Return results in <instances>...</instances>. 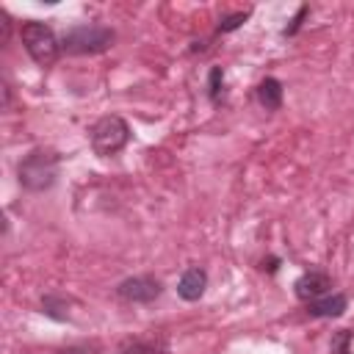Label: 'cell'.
Here are the masks:
<instances>
[{
  "label": "cell",
  "instance_id": "obj_12",
  "mask_svg": "<svg viewBox=\"0 0 354 354\" xmlns=\"http://www.w3.org/2000/svg\"><path fill=\"white\" fill-rule=\"evenodd\" d=\"M221 86H224V72H221L218 66H213V69H210V83H207L213 102H221V91H224Z\"/></svg>",
  "mask_w": 354,
  "mask_h": 354
},
{
  "label": "cell",
  "instance_id": "obj_6",
  "mask_svg": "<svg viewBox=\"0 0 354 354\" xmlns=\"http://www.w3.org/2000/svg\"><path fill=\"white\" fill-rule=\"evenodd\" d=\"M329 288H332V279H329V274H324V271H304L299 279H296V285H293V290H296V296L307 304V301H315V299H321V296H326L329 293Z\"/></svg>",
  "mask_w": 354,
  "mask_h": 354
},
{
  "label": "cell",
  "instance_id": "obj_8",
  "mask_svg": "<svg viewBox=\"0 0 354 354\" xmlns=\"http://www.w3.org/2000/svg\"><path fill=\"white\" fill-rule=\"evenodd\" d=\"M346 307H348V299L343 293H332V296L326 293L315 301H307V313L315 318H340L346 313Z\"/></svg>",
  "mask_w": 354,
  "mask_h": 354
},
{
  "label": "cell",
  "instance_id": "obj_7",
  "mask_svg": "<svg viewBox=\"0 0 354 354\" xmlns=\"http://www.w3.org/2000/svg\"><path fill=\"white\" fill-rule=\"evenodd\" d=\"M205 288H207V271H205L202 266L185 268L183 277H180V282H177V293H180V299H185V301L202 299Z\"/></svg>",
  "mask_w": 354,
  "mask_h": 354
},
{
  "label": "cell",
  "instance_id": "obj_17",
  "mask_svg": "<svg viewBox=\"0 0 354 354\" xmlns=\"http://www.w3.org/2000/svg\"><path fill=\"white\" fill-rule=\"evenodd\" d=\"M61 354H100V348H97V346H88V343H80V346H69V348H64Z\"/></svg>",
  "mask_w": 354,
  "mask_h": 354
},
{
  "label": "cell",
  "instance_id": "obj_14",
  "mask_svg": "<svg viewBox=\"0 0 354 354\" xmlns=\"http://www.w3.org/2000/svg\"><path fill=\"white\" fill-rule=\"evenodd\" d=\"M61 299H55V296H44L41 299V310L50 315V318H58V321H64L66 318V313H61Z\"/></svg>",
  "mask_w": 354,
  "mask_h": 354
},
{
  "label": "cell",
  "instance_id": "obj_5",
  "mask_svg": "<svg viewBox=\"0 0 354 354\" xmlns=\"http://www.w3.org/2000/svg\"><path fill=\"white\" fill-rule=\"evenodd\" d=\"M116 293H119V299H124V301L149 304V301H155V299L163 293V285H160V279L144 274V277H130V279L119 282Z\"/></svg>",
  "mask_w": 354,
  "mask_h": 354
},
{
  "label": "cell",
  "instance_id": "obj_10",
  "mask_svg": "<svg viewBox=\"0 0 354 354\" xmlns=\"http://www.w3.org/2000/svg\"><path fill=\"white\" fill-rule=\"evenodd\" d=\"M257 102L266 111H279L282 108V83L277 77H266L257 86Z\"/></svg>",
  "mask_w": 354,
  "mask_h": 354
},
{
  "label": "cell",
  "instance_id": "obj_13",
  "mask_svg": "<svg viewBox=\"0 0 354 354\" xmlns=\"http://www.w3.org/2000/svg\"><path fill=\"white\" fill-rule=\"evenodd\" d=\"M246 19H249V11H238V14H230V17H224V19L218 22V33H230V30L241 28Z\"/></svg>",
  "mask_w": 354,
  "mask_h": 354
},
{
  "label": "cell",
  "instance_id": "obj_11",
  "mask_svg": "<svg viewBox=\"0 0 354 354\" xmlns=\"http://www.w3.org/2000/svg\"><path fill=\"white\" fill-rule=\"evenodd\" d=\"M351 332L348 329H337L335 335H332V343H329V348H332V354H351Z\"/></svg>",
  "mask_w": 354,
  "mask_h": 354
},
{
  "label": "cell",
  "instance_id": "obj_16",
  "mask_svg": "<svg viewBox=\"0 0 354 354\" xmlns=\"http://www.w3.org/2000/svg\"><path fill=\"white\" fill-rule=\"evenodd\" d=\"M8 36H11V17H8L6 11H0V41L6 44Z\"/></svg>",
  "mask_w": 354,
  "mask_h": 354
},
{
  "label": "cell",
  "instance_id": "obj_9",
  "mask_svg": "<svg viewBox=\"0 0 354 354\" xmlns=\"http://www.w3.org/2000/svg\"><path fill=\"white\" fill-rule=\"evenodd\" d=\"M119 354H166V343L155 337H124Z\"/></svg>",
  "mask_w": 354,
  "mask_h": 354
},
{
  "label": "cell",
  "instance_id": "obj_15",
  "mask_svg": "<svg viewBox=\"0 0 354 354\" xmlns=\"http://www.w3.org/2000/svg\"><path fill=\"white\" fill-rule=\"evenodd\" d=\"M307 11H310V8H307V6H301V8H299V11H296V17H293V19H290V25H288V28H285V36H293V33H296V30H299V25H301V19H304V14H307Z\"/></svg>",
  "mask_w": 354,
  "mask_h": 354
},
{
  "label": "cell",
  "instance_id": "obj_4",
  "mask_svg": "<svg viewBox=\"0 0 354 354\" xmlns=\"http://www.w3.org/2000/svg\"><path fill=\"white\" fill-rule=\"evenodd\" d=\"M127 141H130V124L116 113L97 119L91 127V149L100 158H111V155L122 152L127 147Z\"/></svg>",
  "mask_w": 354,
  "mask_h": 354
},
{
  "label": "cell",
  "instance_id": "obj_3",
  "mask_svg": "<svg viewBox=\"0 0 354 354\" xmlns=\"http://www.w3.org/2000/svg\"><path fill=\"white\" fill-rule=\"evenodd\" d=\"M19 39H22L28 55H30L39 66H50V64L58 61L61 41H58V36L53 33L50 25L36 22V19H33V22H25V25L19 28Z\"/></svg>",
  "mask_w": 354,
  "mask_h": 354
},
{
  "label": "cell",
  "instance_id": "obj_1",
  "mask_svg": "<svg viewBox=\"0 0 354 354\" xmlns=\"http://www.w3.org/2000/svg\"><path fill=\"white\" fill-rule=\"evenodd\" d=\"M58 155L53 152V149H30L22 160H19V166H17V177H19V185L25 188V191H33V194H39V191H47L53 183H55V177H58Z\"/></svg>",
  "mask_w": 354,
  "mask_h": 354
},
{
  "label": "cell",
  "instance_id": "obj_2",
  "mask_svg": "<svg viewBox=\"0 0 354 354\" xmlns=\"http://www.w3.org/2000/svg\"><path fill=\"white\" fill-rule=\"evenodd\" d=\"M113 30L105 25H75L64 33L61 50L69 55H97L113 44Z\"/></svg>",
  "mask_w": 354,
  "mask_h": 354
}]
</instances>
